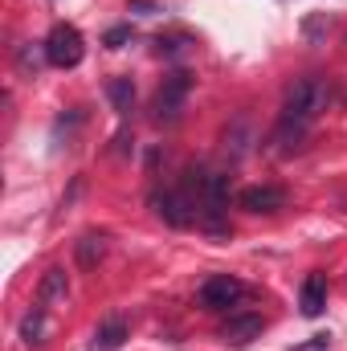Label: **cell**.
Returning <instances> with one entry per match:
<instances>
[{"instance_id": "6da1fadb", "label": "cell", "mask_w": 347, "mask_h": 351, "mask_svg": "<svg viewBox=\"0 0 347 351\" xmlns=\"http://www.w3.org/2000/svg\"><path fill=\"white\" fill-rule=\"evenodd\" d=\"M331 106V82L327 78H298L294 86L286 90V102H282V114H278V131H274V143L282 147H294L311 123Z\"/></svg>"}, {"instance_id": "7a4b0ae2", "label": "cell", "mask_w": 347, "mask_h": 351, "mask_svg": "<svg viewBox=\"0 0 347 351\" xmlns=\"http://www.w3.org/2000/svg\"><path fill=\"white\" fill-rule=\"evenodd\" d=\"M86 53V41L74 25H53L49 37H45V62L58 66V70H74Z\"/></svg>"}, {"instance_id": "3957f363", "label": "cell", "mask_w": 347, "mask_h": 351, "mask_svg": "<svg viewBox=\"0 0 347 351\" xmlns=\"http://www.w3.org/2000/svg\"><path fill=\"white\" fill-rule=\"evenodd\" d=\"M246 298V286L233 278V274H213L204 286H200V306L204 311H229Z\"/></svg>"}, {"instance_id": "277c9868", "label": "cell", "mask_w": 347, "mask_h": 351, "mask_svg": "<svg viewBox=\"0 0 347 351\" xmlns=\"http://www.w3.org/2000/svg\"><path fill=\"white\" fill-rule=\"evenodd\" d=\"M188 90H192V78H188L184 70H176V74L164 78V86L156 94V119H160V123H176V119H180Z\"/></svg>"}, {"instance_id": "5b68a950", "label": "cell", "mask_w": 347, "mask_h": 351, "mask_svg": "<svg viewBox=\"0 0 347 351\" xmlns=\"http://www.w3.org/2000/svg\"><path fill=\"white\" fill-rule=\"evenodd\" d=\"M152 204H156V213H160L168 225H176V229H184V225L196 221V204H192L188 192H156Z\"/></svg>"}, {"instance_id": "8992f818", "label": "cell", "mask_w": 347, "mask_h": 351, "mask_svg": "<svg viewBox=\"0 0 347 351\" xmlns=\"http://www.w3.org/2000/svg\"><path fill=\"white\" fill-rule=\"evenodd\" d=\"M237 204H241L246 213H278V208L286 204V192L274 188V184H254V188H246V192L237 196Z\"/></svg>"}, {"instance_id": "52a82bcc", "label": "cell", "mask_w": 347, "mask_h": 351, "mask_svg": "<svg viewBox=\"0 0 347 351\" xmlns=\"http://www.w3.org/2000/svg\"><path fill=\"white\" fill-rule=\"evenodd\" d=\"M261 315H229V323L221 327V339L229 343V348H246V343H254L261 335Z\"/></svg>"}, {"instance_id": "ba28073f", "label": "cell", "mask_w": 347, "mask_h": 351, "mask_svg": "<svg viewBox=\"0 0 347 351\" xmlns=\"http://www.w3.org/2000/svg\"><path fill=\"white\" fill-rule=\"evenodd\" d=\"M66 294H70L66 269H62V265H53V269L41 278V286H37V302H41V306H53V302H66Z\"/></svg>"}, {"instance_id": "9c48e42d", "label": "cell", "mask_w": 347, "mask_h": 351, "mask_svg": "<svg viewBox=\"0 0 347 351\" xmlns=\"http://www.w3.org/2000/svg\"><path fill=\"white\" fill-rule=\"evenodd\" d=\"M74 254H78V265L82 269H94V265L106 258V233H82L74 241Z\"/></svg>"}, {"instance_id": "30bf717a", "label": "cell", "mask_w": 347, "mask_h": 351, "mask_svg": "<svg viewBox=\"0 0 347 351\" xmlns=\"http://www.w3.org/2000/svg\"><path fill=\"white\" fill-rule=\"evenodd\" d=\"M323 306H327V282H323L319 274H311V278L302 282V315H307V319H319Z\"/></svg>"}, {"instance_id": "8fae6325", "label": "cell", "mask_w": 347, "mask_h": 351, "mask_svg": "<svg viewBox=\"0 0 347 351\" xmlns=\"http://www.w3.org/2000/svg\"><path fill=\"white\" fill-rule=\"evenodd\" d=\"M45 311H49V306L37 302V306L21 319V339H25L29 348H41V343H45Z\"/></svg>"}, {"instance_id": "7c38bea8", "label": "cell", "mask_w": 347, "mask_h": 351, "mask_svg": "<svg viewBox=\"0 0 347 351\" xmlns=\"http://www.w3.org/2000/svg\"><path fill=\"white\" fill-rule=\"evenodd\" d=\"M127 343V323L123 319H110L94 331V351H119Z\"/></svg>"}, {"instance_id": "4fadbf2b", "label": "cell", "mask_w": 347, "mask_h": 351, "mask_svg": "<svg viewBox=\"0 0 347 351\" xmlns=\"http://www.w3.org/2000/svg\"><path fill=\"white\" fill-rule=\"evenodd\" d=\"M106 98L115 102L119 114H127L131 102H135V82H131V78H110V82H106Z\"/></svg>"}, {"instance_id": "5bb4252c", "label": "cell", "mask_w": 347, "mask_h": 351, "mask_svg": "<svg viewBox=\"0 0 347 351\" xmlns=\"http://www.w3.org/2000/svg\"><path fill=\"white\" fill-rule=\"evenodd\" d=\"M131 37H135V29H131V25H115V29H106L102 45H106V49H123V45L131 41Z\"/></svg>"}, {"instance_id": "9a60e30c", "label": "cell", "mask_w": 347, "mask_h": 351, "mask_svg": "<svg viewBox=\"0 0 347 351\" xmlns=\"http://www.w3.org/2000/svg\"><path fill=\"white\" fill-rule=\"evenodd\" d=\"M41 58H45V45H41V53H37V49H21V53H16V62H21V74H33V78H37V70H41Z\"/></svg>"}, {"instance_id": "2e32d148", "label": "cell", "mask_w": 347, "mask_h": 351, "mask_svg": "<svg viewBox=\"0 0 347 351\" xmlns=\"http://www.w3.org/2000/svg\"><path fill=\"white\" fill-rule=\"evenodd\" d=\"M188 45H192L188 37H160V41H156V49H160V53H168V58H180Z\"/></svg>"}, {"instance_id": "e0dca14e", "label": "cell", "mask_w": 347, "mask_h": 351, "mask_svg": "<svg viewBox=\"0 0 347 351\" xmlns=\"http://www.w3.org/2000/svg\"><path fill=\"white\" fill-rule=\"evenodd\" d=\"M127 8H135V12H156L160 4H156V0H127Z\"/></svg>"}, {"instance_id": "ac0fdd59", "label": "cell", "mask_w": 347, "mask_h": 351, "mask_svg": "<svg viewBox=\"0 0 347 351\" xmlns=\"http://www.w3.org/2000/svg\"><path fill=\"white\" fill-rule=\"evenodd\" d=\"M327 339H331V335H315V343H307L302 351H323L327 348Z\"/></svg>"}]
</instances>
